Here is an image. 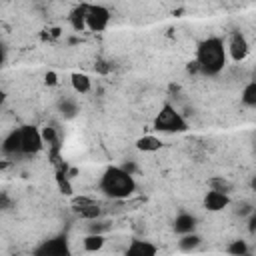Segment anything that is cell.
<instances>
[{
  "label": "cell",
  "mask_w": 256,
  "mask_h": 256,
  "mask_svg": "<svg viewBox=\"0 0 256 256\" xmlns=\"http://www.w3.org/2000/svg\"><path fill=\"white\" fill-rule=\"evenodd\" d=\"M228 64V52L226 42L220 36H208L204 38L194 56V68L204 76H218Z\"/></svg>",
  "instance_id": "1"
},
{
  "label": "cell",
  "mask_w": 256,
  "mask_h": 256,
  "mask_svg": "<svg viewBox=\"0 0 256 256\" xmlns=\"http://www.w3.org/2000/svg\"><path fill=\"white\" fill-rule=\"evenodd\" d=\"M98 190L110 200H126L136 192V180L126 168L108 166L100 176Z\"/></svg>",
  "instance_id": "2"
},
{
  "label": "cell",
  "mask_w": 256,
  "mask_h": 256,
  "mask_svg": "<svg viewBox=\"0 0 256 256\" xmlns=\"http://www.w3.org/2000/svg\"><path fill=\"white\" fill-rule=\"evenodd\" d=\"M152 126H154L156 132H164V134H176V132H186L188 130L186 118L168 102L158 110V114L154 116Z\"/></svg>",
  "instance_id": "3"
},
{
  "label": "cell",
  "mask_w": 256,
  "mask_h": 256,
  "mask_svg": "<svg viewBox=\"0 0 256 256\" xmlns=\"http://www.w3.org/2000/svg\"><path fill=\"white\" fill-rule=\"evenodd\" d=\"M84 8V24H86V30L90 32H104L110 24V10L106 6H100V4H88V6H82Z\"/></svg>",
  "instance_id": "4"
},
{
  "label": "cell",
  "mask_w": 256,
  "mask_h": 256,
  "mask_svg": "<svg viewBox=\"0 0 256 256\" xmlns=\"http://www.w3.org/2000/svg\"><path fill=\"white\" fill-rule=\"evenodd\" d=\"M20 130V152L30 156V154H38L46 144L42 138V130H38L36 126H22Z\"/></svg>",
  "instance_id": "5"
},
{
  "label": "cell",
  "mask_w": 256,
  "mask_h": 256,
  "mask_svg": "<svg viewBox=\"0 0 256 256\" xmlns=\"http://www.w3.org/2000/svg\"><path fill=\"white\" fill-rule=\"evenodd\" d=\"M226 52L232 62H244L250 54V44L242 32H232L226 40Z\"/></svg>",
  "instance_id": "6"
},
{
  "label": "cell",
  "mask_w": 256,
  "mask_h": 256,
  "mask_svg": "<svg viewBox=\"0 0 256 256\" xmlns=\"http://www.w3.org/2000/svg\"><path fill=\"white\" fill-rule=\"evenodd\" d=\"M202 204H204V208H206L208 212H220V210L228 208L230 198H228V192H222V190L212 188V190H208V192L204 194Z\"/></svg>",
  "instance_id": "7"
},
{
  "label": "cell",
  "mask_w": 256,
  "mask_h": 256,
  "mask_svg": "<svg viewBox=\"0 0 256 256\" xmlns=\"http://www.w3.org/2000/svg\"><path fill=\"white\" fill-rule=\"evenodd\" d=\"M158 248L150 242V240H130V244L126 246V254H138V256H152L156 254Z\"/></svg>",
  "instance_id": "8"
},
{
  "label": "cell",
  "mask_w": 256,
  "mask_h": 256,
  "mask_svg": "<svg viewBox=\"0 0 256 256\" xmlns=\"http://www.w3.org/2000/svg\"><path fill=\"white\" fill-rule=\"evenodd\" d=\"M70 86L76 94H88L92 90V80L84 72H72L70 74Z\"/></svg>",
  "instance_id": "9"
},
{
  "label": "cell",
  "mask_w": 256,
  "mask_h": 256,
  "mask_svg": "<svg viewBox=\"0 0 256 256\" xmlns=\"http://www.w3.org/2000/svg\"><path fill=\"white\" fill-rule=\"evenodd\" d=\"M174 230L182 236V234H190L196 230V218L190 212H180L174 220Z\"/></svg>",
  "instance_id": "10"
},
{
  "label": "cell",
  "mask_w": 256,
  "mask_h": 256,
  "mask_svg": "<svg viewBox=\"0 0 256 256\" xmlns=\"http://www.w3.org/2000/svg\"><path fill=\"white\" fill-rule=\"evenodd\" d=\"M136 148H138L140 152L154 154V152H158V150L162 148V140H160L158 136H154V134H144V136H140V138L136 140Z\"/></svg>",
  "instance_id": "11"
},
{
  "label": "cell",
  "mask_w": 256,
  "mask_h": 256,
  "mask_svg": "<svg viewBox=\"0 0 256 256\" xmlns=\"http://www.w3.org/2000/svg\"><path fill=\"white\" fill-rule=\"evenodd\" d=\"M104 236L100 234V232H90L84 240H82V246H84V250L86 252H98V250H102V246H104Z\"/></svg>",
  "instance_id": "12"
},
{
  "label": "cell",
  "mask_w": 256,
  "mask_h": 256,
  "mask_svg": "<svg viewBox=\"0 0 256 256\" xmlns=\"http://www.w3.org/2000/svg\"><path fill=\"white\" fill-rule=\"evenodd\" d=\"M240 100L244 106L256 108V80H250L248 84H244V88L240 92Z\"/></svg>",
  "instance_id": "13"
},
{
  "label": "cell",
  "mask_w": 256,
  "mask_h": 256,
  "mask_svg": "<svg viewBox=\"0 0 256 256\" xmlns=\"http://www.w3.org/2000/svg\"><path fill=\"white\" fill-rule=\"evenodd\" d=\"M4 152L12 154V152H20V130H12L6 138H4Z\"/></svg>",
  "instance_id": "14"
},
{
  "label": "cell",
  "mask_w": 256,
  "mask_h": 256,
  "mask_svg": "<svg viewBox=\"0 0 256 256\" xmlns=\"http://www.w3.org/2000/svg\"><path fill=\"white\" fill-rule=\"evenodd\" d=\"M198 244H200V236L194 234V232H190V234H182V238L178 240V246H180V250H184V252L194 250Z\"/></svg>",
  "instance_id": "15"
},
{
  "label": "cell",
  "mask_w": 256,
  "mask_h": 256,
  "mask_svg": "<svg viewBox=\"0 0 256 256\" xmlns=\"http://www.w3.org/2000/svg\"><path fill=\"white\" fill-rule=\"evenodd\" d=\"M226 250L232 252V254H246V252H248V246H246L244 240H234Z\"/></svg>",
  "instance_id": "16"
},
{
  "label": "cell",
  "mask_w": 256,
  "mask_h": 256,
  "mask_svg": "<svg viewBox=\"0 0 256 256\" xmlns=\"http://www.w3.org/2000/svg\"><path fill=\"white\" fill-rule=\"evenodd\" d=\"M42 138H44V144L46 146H54L56 144V132H54V128H50V126L42 128Z\"/></svg>",
  "instance_id": "17"
},
{
  "label": "cell",
  "mask_w": 256,
  "mask_h": 256,
  "mask_svg": "<svg viewBox=\"0 0 256 256\" xmlns=\"http://www.w3.org/2000/svg\"><path fill=\"white\" fill-rule=\"evenodd\" d=\"M248 228H250L252 232H256V210H252V212H250V218H248Z\"/></svg>",
  "instance_id": "18"
},
{
  "label": "cell",
  "mask_w": 256,
  "mask_h": 256,
  "mask_svg": "<svg viewBox=\"0 0 256 256\" xmlns=\"http://www.w3.org/2000/svg\"><path fill=\"white\" fill-rule=\"evenodd\" d=\"M44 78H46V84H48V86H54V84H58V80H56V74H54V72H48Z\"/></svg>",
  "instance_id": "19"
},
{
  "label": "cell",
  "mask_w": 256,
  "mask_h": 256,
  "mask_svg": "<svg viewBox=\"0 0 256 256\" xmlns=\"http://www.w3.org/2000/svg\"><path fill=\"white\" fill-rule=\"evenodd\" d=\"M250 186H252V190H254V192H256V176H254V178H252V182H250Z\"/></svg>",
  "instance_id": "20"
}]
</instances>
